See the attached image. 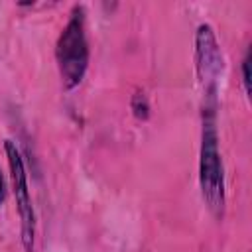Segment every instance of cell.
I'll list each match as a JSON object with an SVG mask.
<instances>
[{
	"label": "cell",
	"mask_w": 252,
	"mask_h": 252,
	"mask_svg": "<svg viewBox=\"0 0 252 252\" xmlns=\"http://www.w3.org/2000/svg\"><path fill=\"white\" fill-rule=\"evenodd\" d=\"M199 183L207 209L220 219L224 213V171L219 152V134L215 126V110L207 106L203 120L201 138V159H199Z\"/></svg>",
	"instance_id": "obj_1"
},
{
	"label": "cell",
	"mask_w": 252,
	"mask_h": 252,
	"mask_svg": "<svg viewBox=\"0 0 252 252\" xmlns=\"http://www.w3.org/2000/svg\"><path fill=\"white\" fill-rule=\"evenodd\" d=\"M57 67L61 75V83L65 91H71L81 85L87 67H89V43L85 33V12L77 6L63 28L57 47H55Z\"/></svg>",
	"instance_id": "obj_2"
},
{
	"label": "cell",
	"mask_w": 252,
	"mask_h": 252,
	"mask_svg": "<svg viewBox=\"0 0 252 252\" xmlns=\"http://www.w3.org/2000/svg\"><path fill=\"white\" fill-rule=\"evenodd\" d=\"M6 158H8V167H10V179H12V191L20 215V240L24 246V252H33L35 244V213H33V203L32 195L28 189V175L24 167L22 154L16 146V142L6 140L4 142Z\"/></svg>",
	"instance_id": "obj_3"
},
{
	"label": "cell",
	"mask_w": 252,
	"mask_h": 252,
	"mask_svg": "<svg viewBox=\"0 0 252 252\" xmlns=\"http://www.w3.org/2000/svg\"><path fill=\"white\" fill-rule=\"evenodd\" d=\"M195 61H197V75L203 85V93L207 98L215 100L217 94V83L222 69V57L220 49L215 37V32L209 24H201L197 28L195 35Z\"/></svg>",
	"instance_id": "obj_4"
},
{
	"label": "cell",
	"mask_w": 252,
	"mask_h": 252,
	"mask_svg": "<svg viewBox=\"0 0 252 252\" xmlns=\"http://www.w3.org/2000/svg\"><path fill=\"white\" fill-rule=\"evenodd\" d=\"M132 110H134L136 118H140V120H146L150 116V104H148V98L144 93H136L132 96Z\"/></svg>",
	"instance_id": "obj_5"
},
{
	"label": "cell",
	"mask_w": 252,
	"mask_h": 252,
	"mask_svg": "<svg viewBox=\"0 0 252 252\" xmlns=\"http://www.w3.org/2000/svg\"><path fill=\"white\" fill-rule=\"evenodd\" d=\"M248 67H250V55H246L244 61H242V77H244V89H246V93H250V71H248Z\"/></svg>",
	"instance_id": "obj_6"
},
{
	"label": "cell",
	"mask_w": 252,
	"mask_h": 252,
	"mask_svg": "<svg viewBox=\"0 0 252 252\" xmlns=\"http://www.w3.org/2000/svg\"><path fill=\"white\" fill-rule=\"evenodd\" d=\"M4 199H6V183H4V177L0 173V205L4 203Z\"/></svg>",
	"instance_id": "obj_7"
}]
</instances>
